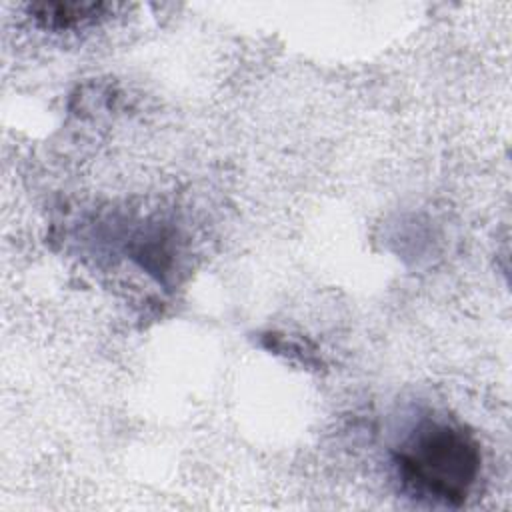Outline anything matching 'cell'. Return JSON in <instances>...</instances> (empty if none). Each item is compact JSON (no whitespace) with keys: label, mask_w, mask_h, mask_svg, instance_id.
I'll return each mask as SVG.
<instances>
[{"label":"cell","mask_w":512,"mask_h":512,"mask_svg":"<svg viewBox=\"0 0 512 512\" xmlns=\"http://www.w3.org/2000/svg\"><path fill=\"white\" fill-rule=\"evenodd\" d=\"M404 484L430 500L460 506L474 488L482 454L476 436L462 424L432 420L418 426L396 450Z\"/></svg>","instance_id":"cell-1"},{"label":"cell","mask_w":512,"mask_h":512,"mask_svg":"<svg viewBox=\"0 0 512 512\" xmlns=\"http://www.w3.org/2000/svg\"><path fill=\"white\" fill-rule=\"evenodd\" d=\"M34 20L50 30H66L104 16V2H34L28 6Z\"/></svg>","instance_id":"cell-2"}]
</instances>
